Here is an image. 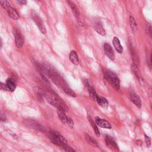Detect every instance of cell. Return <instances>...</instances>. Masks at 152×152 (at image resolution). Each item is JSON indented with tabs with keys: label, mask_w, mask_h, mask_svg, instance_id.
<instances>
[{
	"label": "cell",
	"mask_w": 152,
	"mask_h": 152,
	"mask_svg": "<svg viewBox=\"0 0 152 152\" xmlns=\"http://www.w3.org/2000/svg\"><path fill=\"white\" fill-rule=\"evenodd\" d=\"M39 67L41 70L43 71V72L47 74L50 78V79L52 80V81L56 86H58L59 87L62 89L66 94L72 97L76 96L75 93L68 86L65 80L53 68H50L46 65H39Z\"/></svg>",
	"instance_id": "cell-1"
},
{
	"label": "cell",
	"mask_w": 152,
	"mask_h": 152,
	"mask_svg": "<svg viewBox=\"0 0 152 152\" xmlns=\"http://www.w3.org/2000/svg\"><path fill=\"white\" fill-rule=\"evenodd\" d=\"M44 97L47 102L51 105L64 112H67L68 107L65 102L56 93L52 91H45Z\"/></svg>",
	"instance_id": "cell-2"
},
{
	"label": "cell",
	"mask_w": 152,
	"mask_h": 152,
	"mask_svg": "<svg viewBox=\"0 0 152 152\" xmlns=\"http://www.w3.org/2000/svg\"><path fill=\"white\" fill-rule=\"evenodd\" d=\"M49 137L50 141L56 145L63 148L68 144L67 141L65 138L56 131H50L49 132Z\"/></svg>",
	"instance_id": "cell-3"
},
{
	"label": "cell",
	"mask_w": 152,
	"mask_h": 152,
	"mask_svg": "<svg viewBox=\"0 0 152 152\" xmlns=\"http://www.w3.org/2000/svg\"><path fill=\"white\" fill-rule=\"evenodd\" d=\"M103 74L104 78L116 90H119L120 88L119 79L114 72L110 70L106 69L104 70Z\"/></svg>",
	"instance_id": "cell-4"
},
{
	"label": "cell",
	"mask_w": 152,
	"mask_h": 152,
	"mask_svg": "<svg viewBox=\"0 0 152 152\" xmlns=\"http://www.w3.org/2000/svg\"><path fill=\"white\" fill-rule=\"evenodd\" d=\"M31 15V18H32L33 21L34 22L36 25L37 26V27L39 28L40 32L42 34H45L46 33V28H45V26L43 22L42 18H40V17L34 12H32Z\"/></svg>",
	"instance_id": "cell-5"
},
{
	"label": "cell",
	"mask_w": 152,
	"mask_h": 152,
	"mask_svg": "<svg viewBox=\"0 0 152 152\" xmlns=\"http://www.w3.org/2000/svg\"><path fill=\"white\" fill-rule=\"evenodd\" d=\"M58 116L60 119V120L64 124H67L71 128H72L74 127V121L69 116L65 115V112L58 110Z\"/></svg>",
	"instance_id": "cell-6"
},
{
	"label": "cell",
	"mask_w": 152,
	"mask_h": 152,
	"mask_svg": "<svg viewBox=\"0 0 152 152\" xmlns=\"http://www.w3.org/2000/svg\"><path fill=\"white\" fill-rule=\"evenodd\" d=\"M13 34L15 38V42L18 48H21L23 46L24 39L22 34L17 28H14L12 30Z\"/></svg>",
	"instance_id": "cell-7"
},
{
	"label": "cell",
	"mask_w": 152,
	"mask_h": 152,
	"mask_svg": "<svg viewBox=\"0 0 152 152\" xmlns=\"http://www.w3.org/2000/svg\"><path fill=\"white\" fill-rule=\"evenodd\" d=\"M24 123L27 126L31 129L43 132V128L41 126V125L39 123L35 121H33L31 119H26L24 121Z\"/></svg>",
	"instance_id": "cell-8"
},
{
	"label": "cell",
	"mask_w": 152,
	"mask_h": 152,
	"mask_svg": "<svg viewBox=\"0 0 152 152\" xmlns=\"http://www.w3.org/2000/svg\"><path fill=\"white\" fill-rule=\"evenodd\" d=\"M105 142L106 145L113 151H119V147L115 140L110 136L106 135L105 137Z\"/></svg>",
	"instance_id": "cell-9"
},
{
	"label": "cell",
	"mask_w": 152,
	"mask_h": 152,
	"mask_svg": "<svg viewBox=\"0 0 152 152\" xmlns=\"http://www.w3.org/2000/svg\"><path fill=\"white\" fill-rule=\"evenodd\" d=\"M104 52L106 56L112 61L115 60V53L112 46L107 43H105L103 45Z\"/></svg>",
	"instance_id": "cell-10"
},
{
	"label": "cell",
	"mask_w": 152,
	"mask_h": 152,
	"mask_svg": "<svg viewBox=\"0 0 152 152\" xmlns=\"http://www.w3.org/2000/svg\"><path fill=\"white\" fill-rule=\"evenodd\" d=\"M95 123L97 125L99 126L100 127L103 128H106V129H111L112 128V126L108 121H107L104 119H103L98 116H96L95 118Z\"/></svg>",
	"instance_id": "cell-11"
},
{
	"label": "cell",
	"mask_w": 152,
	"mask_h": 152,
	"mask_svg": "<svg viewBox=\"0 0 152 152\" xmlns=\"http://www.w3.org/2000/svg\"><path fill=\"white\" fill-rule=\"evenodd\" d=\"M129 98L130 100L138 107H141V100L140 97L135 93L131 92L129 94Z\"/></svg>",
	"instance_id": "cell-12"
},
{
	"label": "cell",
	"mask_w": 152,
	"mask_h": 152,
	"mask_svg": "<svg viewBox=\"0 0 152 152\" xmlns=\"http://www.w3.org/2000/svg\"><path fill=\"white\" fill-rule=\"evenodd\" d=\"M67 4L69 5V7H70V8L71 9L74 16L75 17V18L78 20L80 18V11L78 9V8L77 7V6L75 5V4L71 1L70 0H67Z\"/></svg>",
	"instance_id": "cell-13"
},
{
	"label": "cell",
	"mask_w": 152,
	"mask_h": 152,
	"mask_svg": "<svg viewBox=\"0 0 152 152\" xmlns=\"http://www.w3.org/2000/svg\"><path fill=\"white\" fill-rule=\"evenodd\" d=\"M112 43H113V45L115 49H116V50L118 53H122L123 52V48L121 44L119 39L117 37L115 36L113 38Z\"/></svg>",
	"instance_id": "cell-14"
},
{
	"label": "cell",
	"mask_w": 152,
	"mask_h": 152,
	"mask_svg": "<svg viewBox=\"0 0 152 152\" xmlns=\"http://www.w3.org/2000/svg\"><path fill=\"white\" fill-rule=\"evenodd\" d=\"M8 15L13 20H18L19 18V14L17 11L11 5L6 10Z\"/></svg>",
	"instance_id": "cell-15"
},
{
	"label": "cell",
	"mask_w": 152,
	"mask_h": 152,
	"mask_svg": "<svg viewBox=\"0 0 152 152\" xmlns=\"http://www.w3.org/2000/svg\"><path fill=\"white\" fill-rule=\"evenodd\" d=\"M94 30L100 35L102 36H105L106 35V31L104 30V28H103V26L102 25V24L97 21V22H96L94 24Z\"/></svg>",
	"instance_id": "cell-16"
},
{
	"label": "cell",
	"mask_w": 152,
	"mask_h": 152,
	"mask_svg": "<svg viewBox=\"0 0 152 152\" xmlns=\"http://www.w3.org/2000/svg\"><path fill=\"white\" fill-rule=\"evenodd\" d=\"M69 60L75 65H77L79 62V59L77 53L75 50H71L69 53Z\"/></svg>",
	"instance_id": "cell-17"
},
{
	"label": "cell",
	"mask_w": 152,
	"mask_h": 152,
	"mask_svg": "<svg viewBox=\"0 0 152 152\" xmlns=\"http://www.w3.org/2000/svg\"><path fill=\"white\" fill-rule=\"evenodd\" d=\"M6 86L8 90L11 91H14L15 90L16 85L14 80L11 78H8L6 81Z\"/></svg>",
	"instance_id": "cell-18"
},
{
	"label": "cell",
	"mask_w": 152,
	"mask_h": 152,
	"mask_svg": "<svg viewBox=\"0 0 152 152\" xmlns=\"http://www.w3.org/2000/svg\"><path fill=\"white\" fill-rule=\"evenodd\" d=\"M95 100L97 101L98 104L101 106L105 107L108 105V101L106 100V98H104L103 97L99 96L98 95H97Z\"/></svg>",
	"instance_id": "cell-19"
},
{
	"label": "cell",
	"mask_w": 152,
	"mask_h": 152,
	"mask_svg": "<svg viewBox=\"0 0 152 152\" xmlns=\"http://www.w3.org/2000/svg\"><path fill=\"white\" fill-rule=\"evenodd\" d=\"M85 138L86 140V141H87V142L88 144H90V145L94 146V147H99V145H98V142L97 141L94 139L93 137H90L88 134L86 133L85 134Z\"/></svg>",
	"instance_id": "cell-20"
},
{
	"label": "cell",
	"mask_w": 152,
	"mask_h": 152,
	"mask_svg": "<svg viewBox=\"0 0 152 152\" xmlns=\"http://www.w3.org/2000/svg\"><path fill=\"white\" fill-rule=\"evenodd\" d=\"M129 25L132 33H135L137 30V24L132 16L129 17Z\"/></svg>",
	"instance_id": "cell-21"
},
{
	"label": "cell",
	"mask_w": 152,
	"mask_h": 152,
	"mask_svg": "<svg viewBox=\"0 0 152 152\" xmlns=\"http://www.w3.org/2000/svg\"><path fill=\"white\" fill-rule=\"evenodd\" d=\"M131 70L132 71V72L135 74V75L138 78H141V72L140 71V69L138 68V67L137 66V65H135V64H132L131 66Z\"/></svg>",
	"instance_id": "cell-22"
},
{
	"label": "cell",
	"mask_w": 152,
	"mask_h": 152,
	"mask_svg": "<svg viewBox=\"0 0 152 152\" xmlns=\"http://www.w3.org/2000/svg\"><path fill=\"white\" fill-rule=\"evenodd\" d=\"M88 121H89V122H90V124H91V126H92V128H93V130H94V131L97 137H99V136L100 135V131H99V128H98L96 124L91 119V117H90L89 116H88Z\"/></svg>",
	"instance_id": "cell-23"
},
{
	"label": "cell",
	"mask_w": 152,
	"mask_h": 152,
	"mask_svg": "<svg viewBox=\"0 0 152 152\" xmlns=\"http://www.w3.org/2000/svg\"><path fill=\"white\" fill-rule=\"evenodd\" d=\"M145 56H146V61L149 68L151 66V53L148 51V49H145Z\"/></svg>",
	"instance_id": "cell-24"
},
{
	"label": "cell",
	"mask_w": 152,
	"mask_h": 152,
	"mask_svg": "<svg viewBox=\"0 0 152 152\" xmlns=\"http://www.w3.org/2000/svg\"><path fill=\"white\" fill-rule=\"evenodd\" d=\"M0 5L5 10H7L10 6V4L8 0H0Z\"/></svg>",
	"instance_id": "cell-25"
},
{
	"label": "cell",
	"mask_w": 152,
	"mask_h": 152,
	"mask_svg": "<svg viewBox=\"0 0 152 152\" xmlns=\"http://www.w3.org/2000/svg\"><path fill=\"white\" fill-rule=\"evenodd\" d=\"M144 137H145V141L146 143V146L147 147H149L151 145V139L150 137L147 136L145 134H144Z\"/></svg>",
	"instance_id": "cell-26"
},
{
	"label": "cell",
	"mask_w": 152,
	"mask_h": 152,
	"mask_svg": "<svg viewBox=\"0 0 152 152\" xmlns=\"http://www.w3.org/2000/svg\"><path fill=\"white\" fill-rule=\"evenodd\" d=\"M65 151H75V150H74L72 147H71L68 144L66 145L65 147L62 148Z\"/></svg>",
	"instance_id": "cell-27"
},
{
	"label": "cell",
	"mask_w": 152,
	"mask_h": 152,
	"mask_svg": "<svg viewBox=\"0 0 152 152\" xmlns=\"http://www.w3.org/2000/svg\"><path fill=\"white\" fill-rule=\"evenodd\" d=\"M6 119V117L5 114L2 112L0 111V121H4Z\"/></svg>",
	"instance_id": "cell-28"
},
{
	"label": "cell",
	"mask_w": 152,
	"mask_h": 152,
	"mask_svg": "<svg viewBox=\"0 0 152 152\" xmlns=\"http://www.w3.org/2000/svg\"><path fill=\"white\" fill-rule=\"evenodd\" d=\"M0 90H7V87L6 86V84H4L1 82H0Z\"/></svg>",
	"instance_id": "cell-29"
},
{
	"label": "cell",
	"mask_w": 152,
	"mask_h": 152,
	"mask_svg": "<svg viewBox=\"0 0 152 152\" xmlns=\"http://www.w3.org/2000/svg\"><path fill=\"white\" fill-rule=\"evenodd\" d=\"M17 2L21 5H24L27 4V0H16Z\"/></svg>",
	"instance_id": "cell-30"
},
{
	"label": "cell",
	"mask_w": 152,
	"mask_h": 152,
	"mask_svg": "<svg viewBox=\"0 0 152 152\" xmlns=\"http://www.w3.org/2000/svg\"><path fill=\"white\" fill-rule=\"evenodd\" d=\"M147 32L151 36V27L150 24H148V26H147Z\"/></svg>",
	"instance_id": "cell-31"
},
{
	"label": "cell",
	"mask_w": 152,
	"mask_h": 152,
	"mask_svg": "<svg viewBox=\"0 0 152 152\" xmlns=\"http://www.w3.org/2000/svg\"><path fill=\"white\" fill-rule=\"evenodd\" d=\"M2 47V41H1V39H0V49H1Z\"/></svg>",
	"instance_id": "cell-32"
},
{
	"label": "cell",
	"mask_w": 152,
	"mask_h": 152,
	"mask_svg": "<svg viewBox=\"0 0 152 152\" xmlns=\"http://www.w3.org/2000/svg\"><path fill=\"white\" fill-rule=\"evenodd\" d=\"M0 151H1V150H0Z\"/></svg>",
	"instance_id": "cell-33"
}]
</instances>
